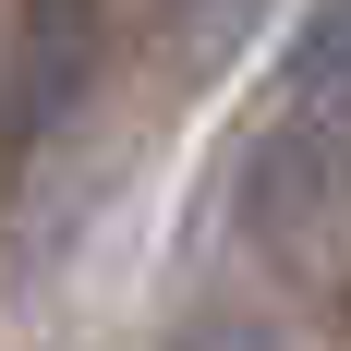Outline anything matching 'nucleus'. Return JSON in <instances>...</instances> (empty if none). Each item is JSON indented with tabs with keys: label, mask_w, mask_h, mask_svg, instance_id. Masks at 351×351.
<instances>
[{
	"label": "nucleus",
	"mask_w": 351,
	"mask_h": 351,
	"mask_svg": "<svg viewBox=\"0 0 351 351\" xmlns=\"http://www.w3.org/2000/svg\"><path fill=\"white\" fill-rule=\"evenodd\" d=\"M85 85H97V0H25L12 73H0V134L36 145L49 121H73Z\"/></svg>",
	"instance_id": "obj_1"
},
{
	"label": "nucleus",
	"mask_w": 351,
	"mask_h": 351,
	"mask_svg": "<svg viewBox=\"0 0 351 351\" xmlns=\"http://www.w3.org/2000/svg\"><path fill=\"white\" fill-rule=\"evenodd\" d=\"M291 109H339L351 121V0H315V25L291 36Z\"/></svg>",
	"instance_id": "obj_2"
},
{
	"label": "nucleus",
	"mask_w": 351,
	"mask_h": 351,
	"mask_svg": "<svg viewBox=\"0 0 351 351\" xmlns=\"http://www.w3.org/2000/svg\"><path fill=\"white\" fill-rule=\"evenodd\" d=\"M170 351H279V327H254V315H206V327H182Z\"/></svg>",
	"instance_id": "obj_3"
}]
</instances>
